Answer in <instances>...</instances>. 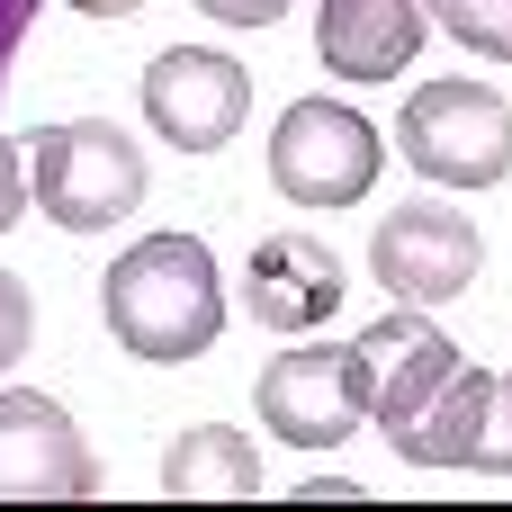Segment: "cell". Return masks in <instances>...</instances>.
Here are the masks:
<instances>
[{
	"mask_svg": "<svg viewBox=\"0 0 512 512\" xmlns=\"http://www.w3.org/2000/svg\"><path fill=\"white\" fill-rule=\"evenodd\" d=\"M342 297H351V270H342V252L315 243V234H270V243H252V261H243V315L270 324V333L333 324Z\"/></svg>",
	"mask_w": 512,
	"mask_h": 512,
	"instance_id": "10",
	"label": "cell"
},
{
	"mask_svg": "<svg viewBox=\"0 0 512 512\" xmlns=\"http://www.w3.org/2000/svg\"><path fill=\"white\" fill-rule=\"evenodd\" d=\"M27 180L63 234H108L144 207V144L108 117H63L27 135Z\"/></svg>",
	"mask_w": 512,
	"mask_h": 512,
	"instance_id": "2",
	"label": "cell"
},
{
	"mask_svg": "<svg viewBox=\"0 0 512 512\" xmlns=\"http://www.w3.org/2000/svg\"><path fill=\"white\" fill-rule=\"evenodd\" d=\"M27 342H36V297H27V279L0 270V378L27 360Z\"/></svg>",
	"mask_w": 512,
	"mask_h": 512,
	"instance_id": "15",
	"label": "cell"
},
{
	"mask_svg": "<svg viewBox=\"0 0 512 512\" xmlns=\"http://www.w3.org/2000/svg\"><path fill=\"white\" fill-rule=\"evenodd\" d=\"M252 405H261V432H270V441H288V450H342V441L369 423L360 351H351V342H288V351L261 369Z\"/></svg>",
	"mask_w": 512,
	"mask_h": 512,
	"instance_id": "7",
	"label": "cell"
},
{
	"mask_svg": "<svg viewBox=\"0 0 512 512\" xmlns=\"http://www.w3.org/2000/svg\"><path fill=\"white\" fill-rule=\"evenodd\" d=\"M144 117L171 153H225L252 117V72L216 45H171L144 63Z\"/></svg>",
	"mask_w": 512,
	"mask_h": 512,
	"instance_id": "8",
	"label": "cell"
},
{
	"mask_svg": "<svg viewBox=\"0 0 512 512\" xmlns=\"http://www.w3.org/2000/svg\"><path fill=\"white\" fill-rule=\"evenodd\" d=\"M477 270H486V234H477L459 207H441V198H405V207H387L378 234H369V279H378L396 306H423V315H432V306L468 297Z\"/></svg>",
	"mask_w": 512,
	"mask_h": 512,
	"instance_id": "6",
	"label": "cell"
},
{
	"mask_svg": "<svg viewBox=\"0 0 512 512\" xmlns=\"http://www.w3.org/2000/svg\"><path fill=\"white\" fill-rule=\"evenodd\" d=\"M351 351H360V396H369V423H378V432H396V423L459 369V342H450L441 324H423V306L378 315Z\"/></svg>",
	"mask_w": 512,
	"mask_h": 512,
	"instance_id": "11",
	"label": "cell"
},
{
	"mask_svg": "<svg viewBox=\"0 0 512 512\" xmlns=\"http://www.w3.org/2000/svg\"><path fill=\"white\" fill-rule=\"evenodd\" d=\"M297 0H198V18H216V27H279Z\"/></svg>",
	"mask_w": 512,
	"mask_h": 512,
	"instance_id": "17",
	"label": "cell"
},
{
	"mask_svg": "<svg viewBox=\"0 0 512 512\" xmlns=\"http://www.w3.org/2000/svg\"><path fill=\"white\" fill-rule=\"evenodd\" d=\"M396 153L414 162V180L495 189L512 180V99L486 81H414L396 108Z\"/></svg>",
	"mask_w": 512,
	"mask_h": 512,
	"instance_id": "3",
	"label": "cell"
},
{
	"mask_svg": "<svg viewBox=\"0 0 512 512\" xmlns=\"http://www.w3.org/2000/svg\"><path fill=\"white\" fill-rule=\"evenodd\" d=\"M27 207H36V180H27V144H9V135H0V234H9Z\"/></svg>",
	"mask_w": 512,
	"mask_h": 512,
	"instance_id": "16",
	"label": "cell"
},
{
	"mask_svg": "<svg viewBox=\"0 0 512 512\" xmlns=\"http://www.w3.org/2000/svg\"><path fill=\"white\" fill-rule=\"evenodd\" d=\"M27 27H36V0H0V90H9V63H18Z\"/></svg>",
	"mask_w": 512,
	"mask_h": 512,
	"instance_id": "18",
	"label": "cell"
},
{
	"mask_svg": "<svg viewBox=\"0 0 512 512\" xmlns=\"http://www.w3.org/2000/svg\"><path fill=\"white\" fill-rule=\"evenodd\" d=\"M441 0H324L315 9V54L333 81H396L423 36H432Z\"/></svg>",
	"mask_w": 512,
	"mask_h": 512,
	"instance_id": "12",
	"label": "cell"
},
{
	"mask_svg": "<svg viewBox=\"0 0 512 512\" xmlns=\"http://www.w3.org/2000/svg\"><path fill=\"white\" fill-rule=\"evenodd\" d=\"M72 9H81V18H135L144 0H72Z\"/></svg>",
	"mask_w": 512,
	"mask_h": 512,
	"instance_id": "19",
	"label": "cell"
},
{
	"mask_svg": "<svg viewBox=\"0 0 512 512\" xmlns=\"http://www.w3.org/2000/svg\"><path fill=\"white\" fill-rule=\"evenodd\" d=\"M99 315H108V333H117L126 360H153V369L198 360L225 333L216 252L198 234H144V243H126L108 261V279H99Z\"/></svg>",
	"mask_w": 512,
	"mask_h": 512,
	"instance_id": "1",
	"label": "cell"
},
{
	"mask_svg": "<svg viewBox=\"0 0 512 512\" xmlns=\"http://www.w3.org/2000/svg\"><path fill=\"white\" fill-rule=\"evenodd\" d=\"M90 495H99V459L81 423L54 396L9 387L0 396V504H90Z\"/></svg>",
	"mask_w": 512,
	"mask_h": 512,
	"instance_id": "9",
	"label": "cell"
},
{
	"mask_svg": "<svg viewBox=\"0 0 512 512\" xmlns=\"http://www.w3.org/2000/svg\"><path fill=\"white\" fill-rule=\"evenodd\" d=\"M405 468H459V477H512V378L495 369H450L396 432Z\"/></svg>",
	"mask_w": 512,
	"mask_h": 512,
	"instance_id": "5",
	"label": "cell"
},
{
	"mask_svg": "<svg viewBox=\"0 0 512 512\" xmlns=\"http://www.w3.org/2000/svg\"><path fill=\"white\" fill-rule=\"evenodd\" d=\"M171 504H252L261 495V450L252 432L234 423H189L171 450H162V477H153Z\"/></svg>",
	"mask_w": 512,
	"mask_h": 512,
	"instance_id": "13",
	"label": "cell"
},
{
	"mask_svg": "<svg viewBox=\"0 0 512 512\" xmlns=\"http://www.w3.org/2000/svg\"><path fill=\"white\" fill-rule=\"evenodd\" d=\"M378 162H387L378 126L342 99H288L270 126V189L297 207H360Z\"/></svg>",
	"mask_w": 512,
	"mask_h": 512,
	"instance_id": "4",
	"label": "cell"
},
{
	"mask_svg": "<svg viewBox=\"0 0 512 512\" xmlns=\"http://www.w3.org/2000/svg\"><path fill=\"white\" fill-rule=\"evenodd\" d=\"M441 27L486 54V63H512V0H441Z\"/></svg>",
	"mask_w": 512,
	"mask_h": 512,
	"instance_id": "14",
	"label": "cell"
}]
</instances>
